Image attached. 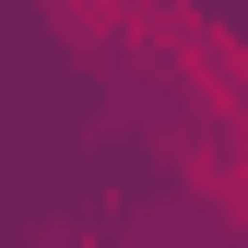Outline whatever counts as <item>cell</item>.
<instances>
[{
  "instance_id": "obj_1",
  "label": "cell",
  "mask_w": 248,
  "mask_h": 248,
  "mask_svg": "<svg viewBox=\"0 0 248 248\" xmlns=\"http://www.w3.org/2000/svg\"><path fill=\"white\" fill-rule=\"evenodd\" d=\"M201 177H213V201H225V213H248V142H213Z\"/></svg>"
}]
</instances>
